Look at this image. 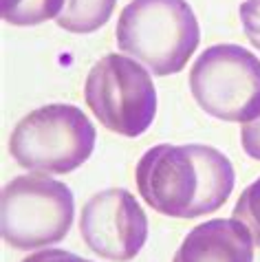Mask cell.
I'll list each match as a JSON object with an SVG mask.
<instances>
[{
  "instance_id": "6da1fadb",
  "label": "cell",
  "mask_w": 260,
  "mask_h": 262,
  "mask_svg": "<svg viewBox=\"0 0 260 262\" xmlns=\"http://www.w3.org/2000/svg\"><path fill=\"white\" fill-rule=\"evenodd\" d=\"M137 190L155 212L192 221L221 209L234 190L232 161L212 145L159 143L139 159Z\"/></svg>"
},
{
  "instance_id": "7a4b0ae2",
  "label": "cell",
  "mask_w": 260,
  "mask_h": 262,
  "mask_svg": "<svg viewBox=\"0 0 260 262\" xmlns=\"http://www.w3.org/2000/svg\"><path fill=\"white\" fill-rule=\"evenodd\" d=\"M117 47L155 75L185 69L201 42V29L187 0H130L117 20Z\"/></svg>"
},
{
  "instance_id": "3957f363",
  "label": "cell",
  "mask_w": 260,
  "mask_h": 262,
  "mask_svg": "<svg viewBox=\"0 0 260 262\" xmlns=\"http://www.w3.org/2000/svg\"><path fill=\"white\" fill-rule=\"evenodd\" d=\"M93 121L73 104H47L16 123L9 152L20 167L40 174H69L95 150Z\"/></svg>"
},
{
  "instance_id": "277c9868",
  "label": "cell",
  "mask_w": 260,
  "mask_h": 262,
  "mask_svg": "<svg viewBox=\"0 0 260 262\" xmlns=\"http://www.w3.org/2000/svg\"><path fill=\"white\" fill-rule=\"evenodd\" d=\"M75 218L73 192L49 174L11 179L0 199V231L20 251L47 249L67 238Z\"/></svg>"
},
{
  "instance_id": "5b68a950",
  "label": "cell",
  "mask_w": 260,
  "mask_h": 262,
  "mask_svg": "<svg viewBox=\"0 0 260 262\" xmlns=\"http://www.w3.org/2000/svg\"><path fill=\"white\" fill-rule=\"evenodd\" d=\"M84 99L99 123L121 137L143 135L157 115V89L148 69L119 53H108L93 64Z\"/></svg>"
},
{
  "instance_id": "8992f818",
  "label": "cell",
  "mask_w": 260,
  "mask_h": 262,
  "mask_svg": "<svg viewBox=\"0 0 260 262\" xmlns=\"http://www.w3.org/2000/svg\"><path fill=\"white\" fill-rule=\"evenodd\" d=\"M190 91L201 111L221 121L260 117V60L238 45H214L197 57Z\"/></svg>"
},
{
  "instance_id": "52a82bcc",
  "label": "cell",
  "mask_w": 260,
  "mask_h": 262,
  "mask_svg": "<svg viewBox=\"0 0 260 262\" xmlns=\"http://www.w3.org/2000/svg\"><path fill=\"white\" fill-rule=\"evenodd\" d=\"M79 234L99 258L130 262L148 240V216L128 190L111 187L84 203Z\"/></svg>"
},
{
  "instance_id": "ba28073f",
  "label": "cell",
  "mask_w": 260,
  "mask_h": 262,
  "mask_svg": "<svg viewBox=\"0 0 260 262\" xmlns=\"http://www.w3.org/2000/svg\"><path fill=\"white\" fill-rule=\"evenodd\" d=\"M254 236L236 218H214L183 238L172 262H254Z\"/></svg>"
},
{
  "instance_id": "9c48e42d",
  "label": "cell",
  "mask_w": 260,
  "mask_h": 262,
  "mask_svg": "<svg viewBox=\"0 0 260 262\" xmlns=\"http://www.w3.org/2000/svg\"><path fill=\"white\" fill-rule=\"evenodd\" d=\"M115 5L117 0H67L55 23L69 33H93L111 20Z\"/></svg>"
},
{
  "instance_id": "30bf717a",
  "label": "cell",
  "mask_w": 260,
  "mask_h": 262,
  "mask_svg": "<svg viewBox=\"0 0 260 262\" xmlns=\"http://www.w3.org/2000/svg\"><path fill=\"white\" fill-rule=\"evenodd\" d=\"M67 0H0L3 20L13 27H35L57 18Z\"/></svg>"
},
{
  "instance_id": "8fae6325",
  "label": "cell",
  "mask_w": 260,
  "mask_h": 262,
  "mask_svg": "<svg viewBox=\"0 0 260 262\" xmlns=\"http://www.w3.org/2000/svg\"><path fill=\"white\" fill-rule=\"evenodd\" d=\"M232 218L241 221L251 231L256 247H260V177L251 185H247L238 199Z\"/></svg>"
},
{
  "instance_id": "7c38bea8",
  "label": "cell",
  "mask_w": 260,
  "mask_h": 262,
  "mask_svg": "<svg viewBox=\"0 0 260 262\" xmlns=\"http://www.w3.org/2000/svg\"><path fill=\"white\" fill-rule=\"evenodd\" d=\"M238 13L247 40L260 51V0H245Z\"/></svg>"
},
{
  "instance_id": "4fadbf2b",
  "label": "cell",
  "mask_w": 260,
  "mask_h": 262,
  "mask_svg": "<svg viewBox=\"0 0 260 262\" xmlns=\"http://www.w3.org/2000/svg\"><path fill=\"white\" fill-rule=\"evenodd\" d=\"M241 143H243V150L247 152V157L260 161V117L243 123V128H241Z\"/></svg>"
},
{
  "instance_id": "5bb4252c",
  "label": "cell",
  "mask_w": 260,
  "mask_h": 262,
  "mask_svg": "<svg viewBox=\"0 0 260 262\" xmlns=\"http://www.w3.org/2000/svg\"><path fill=\"white\" fill-rule=\"evenodd\" d=\"M23 262H93V260H86L64 249H40L33 256H27Z\"/></svg>"
}]
</instances>
